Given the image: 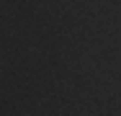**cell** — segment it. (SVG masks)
Masks as SVG:
<instances>
[]
</instances>
